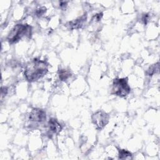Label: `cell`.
Returning <instances> with one entry per match:
<instances>
[{
    "mask_svg": "<svg viewBox=\"0 0 160 160\" xmlns=\"http://www.w3.org/2000/svg\"><path fill=\"white\" fill-rule=\"evenodd\" d=\"M48 71V64L46 61L33 59L29 63L25 69V77L29 82H35L42 78Z\"/></svg>",
    "mask_w": 160,
    "mask_h": 160,
    "instance_id": "1",
    "label": "cell"
},
{
    "mask_svg": "<svg viewBox=\"0 0 160 160\" xmlns=\"http://www.w3.org/2000/svg\"><path fill=\"white\" fill-rule=\"evenodd\" d=\"M32 33V27L28 25L17 24L9 33L7 40L10 44L16 43L24 37L30 38Z\"/></svg>",
    "mask_w": 160,
    "mask_h": 160,
    "instance_id": "2",
    "label": "cell"
},
{
    "mask_svg": "<svg viewBox=\"0 0 160 160\" xmlns=\"http://www.w3.org/2000/svg\"><path fill=\"white\" fill-rule=\"evenodd\" d=\"M111 94L121 98H124L131 91L127 78H115L113 82Z\"/></svg>",
    "mask_w": 160,
    "mask_h": 160,
    "instance_id": "3",
    "label": "cell"
},
{
    "mask_svg": "<svg viewBox=\"0 0 160 160\" xmlns=\"http://www.w3.org/2000/svg\"><path fill=\"white\" fill-rule=\"evenodd\" d=\"M91 120L93 123L96 126V128L101 130L108 123L110 116L103 111H98L92 115Z\"/></svg>",
    "mask_w": 160,
    "mask_h": 160,
    "instance_id": "4",
    "label": "cell"
},
{
    "mask_svg": "<svg viewBox=\"0 0 160 160\" xmlns=\"http://www.w3.org/2000/svg\"><path fill=\"white\" fill-rule=\"evenodd\" d=\"M29 118L35 123H43L46 119V114L43 110L33 108L29 113Z\"/></svg>",
    "mask_w": 160,
    "mask_h": 160,
    "instance_id": "5",
    "label": "cell"
},
{
    "mask_svg": "<svg viewBox=\"0 0 160 160\" xmlns=\"http://www.w3.org/2000/svg\"><path fill=\"white\" fill-rule=\"evenodd\" d=\"M87 19V16L86 14H84L83 16L75 19L69 21V22L66 23V26L69 29H71V30L80 29L84 26L85 23H86Z\"/></svg>",
    "mask_w": 160,
    "mask_h": 160,
    "instance_id": "6",
    "label": "cell"
},
{
    "mask_svg": "<svg viewBox=\"0 0 160 160\" xmlns=\"http://www.w3.org/2000/svg\"><path fill=\"white\" fill-rule=\"evenodd\" d=\"M48 125L49 132L54 134H59L63 128L61 124L55 118L49 119Z\"/></svg>",
    "mask_w": 160,
    "mask_h": 160,
    "instance_id": "7",
    "label": "cell"
},
{
    "mask_svg": "<svg viewBox=\"0 0 160 160\" xmlns=\"http://www.w3.org/2000/svg\"><path fill=\"white\" fill-rule=\"evenodd\" d=\"M59 78L61 81H66L71 77V73L70 71L65 70V69H61L58 72Z\"/></svg>",
    "mask_w": 160,
    "mask_h": 160,
    "instance_id": "8",
    "label": "cell"
},
{
    "mask_svg": "<svg viewBox=\"0 0 160 160\" xmlns=\"http://www.w3.org/2000/svg\"><path fill=\"white\" fill-rule=\"evenodd\" d=\"M118 158L121 159H130L132 158V154L125 150H119Z\"/></svg>",
    "mask_w": 160,
    "mask_h": 160,
    "instance_id": "9",
    "label": "cell"
},
{
    "mask_svg": "<svg viewBox=\"0 0 160 160\" xmlns=\"http://www.w3.org/2000/svg\"><path fill=\"white\" fill-rule=\"evenodd\" d=\"M159 63H157L155 65H152L151 67L149 68V69L146 71V74L148 76H152L156 72L158 71L159 70Z\"/></svg>",
    "mask_w": 160,
    "mask_h": 160,
    "instance_id": "10",
    "label": "cell"
},
{
    "mask_svg": "<svg viewBox=\"0 0 160 160\" xmlns=\"http://www.w3.org/2000/svg\"><path fill=\"white\" fill-rule=\"evenodd\" d=\"M46 8L45 7H41L36 11V15L38 17L41 16L43 15H44V13L46 12Z\"/></svg>",
    "mask_w": 160,
    "mask_h": 160,
    "instance_id": "11",
    "label": "cell"
},
{
    "mask_svg": "<svg viewBox=\"0 0 160 160\" xmlns=\"http://www.w3.org/2000/svg\"><path fill=\"white\" fill-rule=\"evenodd\" d=\"M102 17H103V13H98L93 16L92 20H96V21H99L101 20Z\"/></svg>",
    "mask_w": 160,
    "mask_h": 160,
    "instance_id": "12",
    "label": "cell"
},
{
    "mask_svg": "<svg viewBox=\"0 0 160 160\" xmlns=\"http://www.w3.org/2000/svg\"><path fill=\"white\" fill-rule=\"evenodd\" d=\"M149 18H150V16H149V15L148 14H145L143 16L142 21H143V22L144 23L145 25H146L148 23V21H149Z\"/></svg>",
    "mask_w": 160,
    "mask_h": 160,
    "instance_id": "13",
    "label": "cell"
},
{
    "mask_svg": "<svg viewBox=\"0 0 160 160\" xmlns=\"http://www.w3.org/2000/svg\"><path fill=\"white\" fill-rule=\"evenodd\" d=\"M8 93V88L6 87H2V95L4 96L6 95Z\"/></svg>",
    "mask_w": 160,
    "mask_h": 160,
    "instance_id": "14",
    "label": "cell"
},
{
    "mask_svg": "<svg viewBox=\"0 0 160 160\" xmlns=\"http://www.w3.org/2000/svg\"><path fill=\"white\" fill-rule=\"evenodd\" d=\"M67 3H68V2H61V3L60 4V6L61 8H65V7L67 6Z\"/></svg>",
    "mask_w": 160,
    "mask_h": 160,
    "instance_id": "15",
    "label": "cell"
}]
</instances>
